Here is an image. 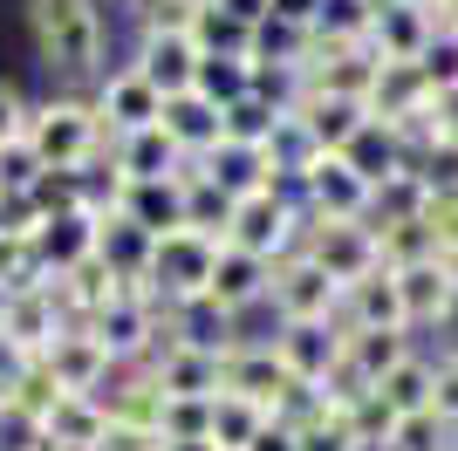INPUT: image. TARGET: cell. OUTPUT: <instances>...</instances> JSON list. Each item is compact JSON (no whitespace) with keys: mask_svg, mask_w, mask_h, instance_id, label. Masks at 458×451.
I'll return each mask as SVG.
<instances>
[{"mask_svg":"<svg viewBox=\"0 0 458 451\" xmlns=\"http://www.w3.org/2000/svg\"><path fill=\"white\" fill-rule=\"evenodd\" d=\"M28 48L55 89H89L110 69V14L96 0H28Z\"/></svg>","mask_w":458,"mask_h":451,"instance_id":"1","label":"cell"},{"mask_svg":"<svg viewBox=\"0 0 458 451\" xmlns=\"http://www.w3.org/2000/svg\"><path fill=\"white\" fill-rule=\"evenodd\" d=\"M28 144H35V157L48 171H82V165H110L116 137L103 131L89 89H55L28 110Z\"/></svg>","mask_w":458,"mask_h":451,"instance_id":"2","label":"cell"},{"mask_svg":"<svg viewBox=\"0 0 458 451\" xmlns=\"http://www.w3.org/2000/svg\"><path fill=\"white\" fill-rule=\"evenodd\" d=\"M301 206L287 199L281 185H253L233 199V219H226V240L247 246V253H260V260H287V253H301Z\"/></svg>","mask_w":458,"mask_h":451,"instance_id":"3","label":"cell"},{"mask_svg":"<svg viewBox=\"0 0 458 451\" xmlns=\"http://www.w3.org/2000/svg\"><path fill=\"white\" fill-rule=\"evenodd\" d=\"M89 321V336H103V349H110L116 362H151V349L165 336H172V321H165V301L151 294V287H123L116 301H103Z\"/></svg>","mask_w":458,"mask_h":451,"instance_id":"4","label":"cell"},{"mask_svg":"<svg viewBox=\"0 0 458 451\" xmlns=\"http://www.w3.org/2000/svg\"><path fill=\"white\" fill-rule=\"evenodd\" d=\"M301 219H308V212H301ZM301 253L322 267L335 287H349V281H363V274H377V267H383L377 226H369V219H308Z\"/></svg>","mask_w":458,"mask_h":451,"instance_id":"5","label":"cell"},{"mask_svg":"<svg viewBox=\"0 0 458 451\" xmlns=\"http://www.w3.org/2000/svg\"><path fill=\"white\" fill-rule=\"evenodd\" d=\"M219 246H226V240H212V233H199V226H172V233H157V253H151V287H157V301H191V294H206Z\"/></svg>","mask_w":458,"mask_h":451,"instance_id":"6","label":"cell"},{"mask_svg":"<svg viewBox=\"0 0 458 451\" xmlns=\"http://www.w3.org/2000/svg\"><path fill=\"white\" fill-rule=\"evenodd\" d=\"M335 308H343V287L328 281L308 253L274 260V281H267V315L274 321H335Z\"/></svg>","mask_w":458,"mask_h":451,"instance_id":"7","label":"cell"},{"mask_svg":"<svg viewBox=\"0 0 458 451\" xmlns=\"http://www.w3.org/2000/svg\"><path fill=\"white\" fill-rule=\"evenodd\" d=\"M219 390L247 396V404H260V411H281L287 390H294V376H287V362L274 356V342H267V336H240V342H226Z\"/></svg>","mask_w":458,"mask_h":451,"instance_id":"8","label":"cell"},{"mask_svg":"<svg viewBox=\"0 0 458 451\" xmlns=\"http://www.w3.org/2000/svg\"><path fill=\"white\" fill-rule=\"evenodd\" d=\"M369 178L349 165L343 150H322L315 165L301 171V212L308 219H369Z\"/></svg>","mask_w":458,"mask_h":451,"instance_id":"9","label":"cell"},{"mask_svg":"<svg viewBox=\"0 0 458 451\" xmlns=\"http://www.w3.org/2000/svg\"><path fill=\"white\" fill-rule=\"evenodd\" d=\"M172 321V315H165ZM219 362H226V349H212V342H185V336H165L151 349V383L165 396H219Z\"/></svg>","mask_w":458,"mask_h":451,"instance_id":"10","label":"cell"},{"mask_svg":"<svg viewBox=\"0 0 458 451\" xmlns=\"http://www.w3.org/2000/svg\"><path fill=\"white\" fill-rule=\"evenodd\" d=\"M89 103H96V116H103V131H110V137L144 131V123L165 116V96H157L131 62H110V69L96 75V82H89Z\"/></svg>","mask_w":458,"mask_h":451,"instance_id":"11","label":"cell"},{"mask_svg":"<svg viewBox=\"0 0 458 451\" xmlns=\"http://www.w3.org/2000/svg\"><path fill=\"white\" fill-rule=\"evenodd\" d=\"M69 328V308H62L55 281H28V287H7V301H0V336L14 342V349H28V356H41L48 342Z\"/></svg>","mask_w":458,"mask_h":451,"instance_id":"12","label":"cell"},{"mask_svg":"<svg viewBox=\"0 0 458 451\" xmlns=\"http://www.w3.org/2000/svg\"><path fill=\"white\" fill-rule=\"evenodd\" d=\"M267 342H274V356L287 362V376H294V383H315V390H322L328 376H335V362H343V328H335V321H274Z\"/></svg>","mask_w":458,"mask_h":451,"instance_id":"13","label":"cell"},{"mask_svg":"<svg viewBox=\"0 0 458 451\" xmlns=\"http://www.w3.org/2000/svg\"><path fill=\"white\" fill-rule=\"evenodd\" d=\"M438 28H452V21H438V7H431V0H377V21H369V55H377V62H418L424 41L438 35Z\"/></svg>","mask_w":458,"mask_h":451,"instance_id":"14","label":"cell"},{"mask_svg":"<svg viewBox=\"0 0 458 451\" xmlns=\"http://www.w3.org/2000/svg\"><path fill=\"white\" fill-rule=\"evenodd\" d=\"M267 281H274V260H260V253H247V246L226 240L219 260H212V287L206 294L247 328V315H267Z\"/></svg>","mask_w":458,"mask_h":451,"instance_id":"15","label":"cell"},{"mask_svg":"<svg viewBox=\"0 0 458 451\" xmlns=\"http://www.w3.org/2000/svg\"><path fill=\"white\" fill-rule=\"evenodd\" d=\"M41 362H48V376H55L62 390H103L116 376V356L103 349V336H89V321H69L48 349H41Z\"/></svg>","mask_w":458,"mask_h":451,"instance_id":"16","label":"cell"},{"mask_svg":"<svg viewBox=\"0 0 458 451\" xmlns=\"http://www.w3.org/2000/svg\"><path fill=\"white\" fill-rule=\"evenodd\" d=\"M123 62H131L157 96H185L191 75H199V41L191 35H131Z\"/></svg>","mask_w":458,"mask_h":451,"instance_id":"17","label":"cell"},{"mask_svg":"<svg viewBox=\"0 0 458 451\" xmlns=\"http://www.w3.org/2000/svg\"><path fill=\"white\" fill-rule=\"evenodd\" d=\"M397 274V301H403V328L411 336H431L438 328V315H445V301L458 294V281H452V267L431 253V260H418V267H390Z\"/></svg>","mask_w":458,"mask_h":451,"instance_id":"18","label":"cell"},{"mask_svg":"<svg viewBox=\"0 0 458 451\" xmlns=\"http://www.w3.org/2000/svg\"><path fill=\"white\" fill-rule=\"evenodd\" d=\"M96 226H103V212H89V206L48 212V219L35 226V267L55 281V274H69L76 260H89V253H96Z\"/></svg>","mask_w":458,"mask_h":451,"instance_id":"19","label":"cell"},{"mask_svg":"<svg viewBox=\"0 0 458 451\" xmlns=\"http://www.w3.org/2000/svg\"><path fill=\"white\" fill-rule=\"evenodd\" d=\"M96 253L110 260V274L123 287H151V253H157V240L144 233V226H131L123 212H103V226H96ZM157 294V287H151Z\"/></svg>","mask_w":458,"mask_h":451,"instance_id":"20","label":"cell"},{"mask_svg":"<svg viewBox=\"0 0 458 451\" xmlns=\"http://www.w3.org/2000/svg\"><path fill=\"white\" fill-rule=\"evenodd\" d=\"M431 110V82H424L418 62H377V82H369V116L383 123H411V116Z\"/></svg>","mask_w":458,"mask_h":451,"instance_id":"21","label":"cell"},{"mask_svg":"<svg viewBox=\"0 0 458 451\" xmlns=\"http://www.w3.org/2000/svg\"><path fill=\"white\" fill-rule=\"evenodd\" d=\"M157 123H165V137L178 144V157H212L219 137H226V131H219V103H206L199 89L165 96V116H157Z\"/></svg>","mask_w":458,"mask_h":451,"instance_id":"22","label":"cell"},{"mask_svg":"<svg viewBox=\"0 0 458 451\" xmlns=\"http://www.w3.org/2000/svg\"><path fill=\"white\" fill-rule=\"evenodd\" d=\"M116 212L131 226H144V233H172V226H185V185H178V171L172 178H123V199H116Z\"/></svg>","mask_w":458,"mask_h":451,"instance_id":"23","label":"cell"},{"mask_svg":"<svg viewBox=\"0 0 458 451\" xmlns=\"http://www.w3.org/2000/svg\"><path fill=\"white\" fill-rule=\"evenodd\" d=\"M335 321H343V328H403L397 274H390V267H377V274H363V281H349Z\"/></svg>","mask_w":458,"mask_h":451,"instance_id":"24","label":"cell"},{"mask_svg":"<svg viewBox=\"0 0 458 451\" xmlns=\"http://www.w3.org/2000/svg\"><path fill=\"white\" fill-rule=\"evenodd\" d=\"M103 431H110V411H103V396H89V390H62L55 411L41 417V445H82V451H96V445H103Z\"/></svg>","mask_w":458,"mask_h":451,"instance_id":"25","label":"cell"},{"mask_svg":"<svg viewBox=\"0 0 458 451\" xmlns=\"http://www.w3.org/2000/svg\"><path fill=\"white\" fill-rule=\"evenodd\" d=\"M294 116H301V131L315 137V150H349V137L369 123V103H356V96H315V89H308L301 103H294Z\"/></svg>","mask_w":458,"mask_h":451,"instance_id":"26","label":"cell"},{"mask_svg":"<svg viewBox=\"0 0 458 451\" xmlns=\"http://www.w3.org/2000/svg\"><path fill=\"white\" fill-rule=\"evenodd\" d=\"M110 171L116 178H172L178 171V144L165 137V123H144V131H123L110 144Z\"/></svg>","mask_w":458,"mask_h":451,"instance_id":"27","label":"cell"},{"mask_svg":"<svg viewBox=\"0 0 458 451\" xmlns=\"http://www.w3.org/2000/svg\"><path fill=\"white\" fill-rule=\"evenodd\" d=\"M335 328H343V321H335ZM411 349H418V336H411V328H343V356L356 362L369 383H383V376L397 370Z\"/></svg>","mask_w":458,"mask_h":451,"instance_id":"28","label":"cell"},{"mask_svg":"<svg viewBox=\"0 0 458 451\" xmlns=\"http://www.w3.org/2000/svg\"><path fill=\"white\" fill-rule=\"evenodd\" d=\"M55 294H62V308H69V321H82V315H96L103 301L123 294V281L110 274V260H103V253H89V260H76L69 274H55Z\"/></svg>","mask_w":458,"mask_h":451,"instance_id":"29","label":"cell"},{"mask_svg":"<svg viewBox=\"0 0 458 451\" xmlns=\"http://www.w3.org/2000/svg\"><path fill=\"white\" fill-rule=\"evenodd\" d=\"M431 390H438V356H431L424 342H418V349H411V356H403L397 370L377 383V396H383V404H390L397 417H403V411H424V404H431Z\"/></svg>","mask_w":458,"mask_h":451,"instance_id":"30","label":"cell"},{"mask_svg":"<svg viewBox=\"0 0 458 451\" xmlns=\"http://www.w3.org/2000/svg\"><path fill=\"white\" fill-rule=\"evenodd\" d=\"M343 157H349L356 171H363L369 185H377V178H390V171L403 165V137H397V123H383V116H369L363 131L349 137V150H343ZM411 171H418V165H411Z\"/></svg>","mask_w":458,"mask_h":451,"instance_id":"31","label":"cell"},{"mask_svg":"<svg viewBox=\"0 0 458 451\" xmlns=\"http://www.w3.org/2000/svg\"><path fill=\"white\" fill-rule=\"evenodd\" d=\"M253 28H260V21H240L233 7L206 0L199 21H191V41H199V55H253Z\"/></svg>","mask_w":458,"mask_h":451,"instance_id":"32","label":"cell"},{"mask_svg":"<svg viewBox=\"0 0 458 451\" xmlns=\"http://www.w3.org/2000/svg\"><path fill=\"white\" fill-rule=\"evenodd\" d=\"M191 89L206 96V103H240V96H253V62L247 55H199V75H191Z\"/></svg>","mask_w":458,"mask_h":451,"instance_id":"33","label":"cell"},{"mask_svg":"<svg viewBox=\"0 0 458 451\" xmlns=\"http://www.w3.org/2000/svg\"><path fill=\"white\" fill-rule=\"evenodd\" d=\"M260 424H267L260 404H247V396H233V390L212 396V451H247Z\"/></svg>","mask_w":458,"mask_h":451,"instance_id":"34","label":"cell"},{"mask_svg":"<svg viewBox=\"0 0 458 451\" xmlns=\"http://www.w3.org/2000/svg\"><path fill=\"white\" fill-rule=\"evenodd\" d=\"M157 431H165V445H212V396H165Z\"/></svg>","mask_w":458,"mask_h":451,"instance_id":"35","label":"cell"},{"mask_svg":"<svg viewBox=\"0 0 458 451\" xmlns=\"http://www.w3.org/2000/svg\"><path fill=\"white\" fill-rule=\"evenodd\" d=\"M424 199H431V185H424L411 165H397L390 178H377V191H369V219H418Z\"/></svg>","mask_w":458,"mask_h":451,"instance_id":"36","label":"cell"},{"mask_svg":"<svg viewBox=\"0 0 458 451\" xmlns=\"http://www.w3.org/2000/svg\"><path fill=\"white\" fill-rule=\"evenodd\" d=\"M377 226V253H383V267H418V260H431L438 246H431V226L424 219H369Z\"/></svg>","mask_w":458,"mask_h":451,"instance_id":"37","label":"cell"},{"mask_svg":"<svg viewBox=\"0 0 458 451\" xmlns=\"http://www.w3.org/2000/svg\"><path fill=\"white\" fill-rule=\"evenodd\" d=\"M383 451H458V431L424 404V411H403L397 424H390V445Z\"/></svg>","mask_w":458,"mask_h":451,"instance_id":"38","label":"cell"},{"mask_svg":"<svg viewBox=\"0 0 458 451\" xmlns=\"http://www.w3.org/2000/svg\"><path fill=\"white\" fill-rule=\"evenodd\" d=\"M287 110H274V103H260V96H240V103H226L219 110V144H260L267 150V137H274V123H281Z\"/></svg>","mask_w":458,"mask_h":451,"instance_id":"39","label":"cell"},{"mask_svg":"<svg viewBox=\"0 0 458 451\" xmlns=\"http://www.w3.org/2000/svg\"><path fill=\"white\" fill-rule=\"evenodd\" d=\"M206 0H131V35H191Z\"/></svg>","mask_w":458,"mask_h":451,"instance_id":"40","label":"cell"},{"mask_svg":"<svg viewBox=\"0 0 458 451\" xmlns=\"http://www.w3.org/2000/svg\"><path fill=\"white\" fill-rule=\"evenodd\" d=\"M369 21H377V0H322L315 41H369Z\"/></svg>","mask_w":458,"mask_h":451,"instance_id":"41","label":"cell"},{"mask_svg":"<svg viewBox=\"0 0 458 451\" xmlns=\"http://www.w3.org/2000/svg\"><path fill=\"white\" fill-rule=\"evenodd\" d=\"M343 424H349V438H356L363 451H383V445H390V424H397V411H390L377 390H363V396L343 411Z\"/></svg>","mask_w":458,"mask_h":451,"instance_id":"42","label":"cell"},{"mask_svg":"<svg viewBox=\"0 0 458 451\" xmlns=\"http://www.w3.org/2000/svg\"><path fill=\"white\" fill-rule=\"evenodd\" d=\"M294 451H363V445L349 438L343 411H328V396H322V417H308V424H294Z\"/></svg>","mask_w":458,"mask_h":451,"instance_id":"43","label":"cell"},{"mask_svg":"<svg viewBox=\"0 0 458 451\" xmlns=\"http://www.w3.org/2000/svg\"><path fill=\"white\" fill-rule=\"evenodd\" d=\"M418 69H424V82H431V96H438V89H458V28H438V35L424 41Z\"/></svg>","mask_w":458,"mask_h":451,"instance_id":"44","label":"cell"},{"mask_svg":"<svg viewBox=\"0 0 458 451\" xmlns=\"http://www.w3.org/2000/svg\"><path fill=\"white\" fill-rule=\"evenodd\" d=\"M41 157H35V144H28V137H14V144H0V191H7V199H21V191L35 185L41 178Z\"/></svg>","mask_w":458,"mask_h":451,"instance_id":"45","label":"cell"},{"mask_svg":"<svg viewBox=\"0 0 458 451\" xmlns=\"http://www.w3.org/2000/svg\"><path fill=\"white\" fill-rule=\"evenodd\" d=\"M418 178L431 191H458V137H431L418 150Z\"/></svg>","mask_w":458,"mask_h":451,"instance_id":"46","label":"cell"},{"mask_svg":"<svg viewBox=\"0 0 458 451\" xmlns=\"http://www.w3.org/2000/svg\"><path fill=\"white\" fill-rule=\"evenodd\" d=\"M418 219L431 226V246H438V253H458V191H431Z\"/></svg>","mask_w":458,"mask_h":451,"instance_id":"47","label":"cell"},{"mask_svg":"<svg viewBox=\"0 0 458 451\" xmlns=\"http://www.w3.org/2000/svg\"><path fill=\"white\" fill-rule=\"evenodd\" d=\"M96 451H165V431L157 424H131V417H110V431Z\"/></svg>","mask_w":458,"mask_h":451,"instance_id":"48","label":"cell"},{"mask_svg":"<svg viewBox=\"0 0 458 451\" xmlns=\"http://www.w3.org/2000/svg\"><path fill=\"white\" fill-rule=\"evenodd\" d=\"M28 96L14 89V82H0V144H14V137H28Z\"/></svg>","mask_w":458,"mask_h":451,"instance_id":"49","label":"cell"},{"mask_svg":"<svg viewBox=\"0 0 458 451\" xmlns=\"http://www.w3.org/2000/svg\"><path fill=\"white\" fill-rule=\"evenodd\" d=\"M431 411L458 431V356H438V390H431Z\"/></svg>","mask_w":458,"mask_h":451,"instance_id":"50","label":"cell"},{"mask_svg":"<svg viewBox=\"0 0 458 451\" xmlns=\"http://www.w3.org/2000/svg\"><path fill=\"white\" fill-rule=\"evenodd\" d=\"M267 21H287V28H308V35H315L322 0H267Z\"/></svg>","mask_w":458,"mask_h":451,"instance_id":"51","label":"cell"},{"mask_svg":"<svg viewBox=\"0 0 458 451\" xmlns=\"http://www.w3.org/2000/svg\"><path fill=\"white\" fill-rule=\"evenodd\" d=\"M247 451H294V424H287V417H274L267 411V424H260V431H253V445Z\"/></svg>","mask_w":458,"mask_h":451,"instance_id":"52","label":"cell"},{"mask_svg":"<svg viewBox=\"0 0 458 451\" xmlns=\"http://www.w3.org/2000/svg\"><path fill=\"white\" fill-rule=\"evenodd\" d=\"M219 7H233L240 21H260V14H267V0H219Z\"/></svg>","mask_w":458,"mask_h":451,"instance_id":"53","label":"cell"},{"mask_svg":"<svg viewBox=\"0 0 458 451\" xmlns=\"http://www.w3.org/2000/svg\"><path fill=\"white\" fill-rule=\"evenodd\" d=\"M165 451H212V445H165Z\"/></svg>","mask_w":458,"mask_h":451,"instance_id":"54","label":"cell"},{"mask_svg":"<svg viewBox=\"0 0 458 451\" xmlns=\"http://www.w3.org/2000/svg\"><path fill=\"white\" fill-rule=\"evenodd\" d=\"M35 451H82V445H35Z\"/></svg>","mask_w":458,"mask_h":451,"instance_id":"55","label":"cell"},{"mask_svg":"<svg viewBox=\"0 0 458 451\" xmlns=\"http://www.w3.org/2000/svg\"><path fill=\"white\" fill-rule=\"evenodd\" d=\"M452 28H458V21H452Z\"/></svg>","mask_w":458,"mask_h":451,"instance_id":"56","label":"cell"}]
</instances>
